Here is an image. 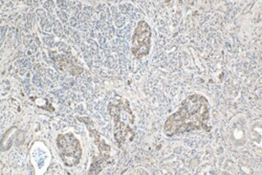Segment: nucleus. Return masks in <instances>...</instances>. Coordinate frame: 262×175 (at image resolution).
I'll return each mask as SVG.
<instances>
[{"label":"nucleus","instance_id":"nucleus-1","mask_svg":"<svg viewBox=\"0 0 262 175\" xmlns=\"http://www.w3.org/2000/svg\"><path fill=\"white\" fill-rule=\"evenodd\" d=\"M210 103L206 97L193 94L188 96L180 105L179 109L169 116L164 124L166 137H174L191 133L194 130L211 131Z\"/></svg>","mask_w":262,"mask_h":175},{"label":"nucleus","instance_id":"nucleus-2","mask_svg":"<svg viewBox=\"0 0 262 175\" xmlns=\"http://www.w3.org/2000/svg\"><path fill=\"white\" fill-rule=\"evenodd\" d=\"M108 113L114 120V136L119 148L129 140L134 141L136 133L134 129L135 114L130 108L127 99L118 98L108 104Z\"/></svg>","mask_w":262,"mask_h":175},{"label":"nucleus","instance_id":"nucleus-3","mask_svg":"<svg viewBox=\"0 0 262 175\" xmlns=\"http://www.w3.org/2000/svg\"><path fill=\"white\" fill-rule=\"evenodd\" d=\"M59 156L67 167H76L82 159V146L80 141L72 133L62 134L56 140Z\"/></svg>","mask_w":262,"mask_h":175},{"label":"nucleus","instance_id":"nucleus-4","mask_svg":"<svg viewBox=\"0 0 262 175\" xmlns=\"http://www.w3.org/2000/svg\"><path fill=\"white\" fill-rule=\"evenodd\" d=\"M151 28L142 20L138 24L134 36H133V45H131V53L137 59H142L149 55L151 50Z\"/></svg>","mask_w":262,"mask_h":175},{"label":"nucleus","instance_id":"nucleus-5","mask_svg":"<svg viewBox=\"0 0 262 175\" xmlns=\"http://www.w3.org/2000/svg\"><path fill=\"white\" fill-rule=\"evenodd\" d=\"M90 133L94 138L95 144L98 146L99 149V156L94 158V161L91 165V168L89 170V174H98L101 172V170L104 168L105 164L111 160V150L112 147L109 146L103 136L99 133L98 130L90 127Z\"/></svg>","mask_w":262,"mask_h":175},{"label":"nucleus","instance_id":"nucleus-6","mask_svg":"<svg viewBox=\"0 0 262 175\" xmlns=\"http://www.w3.org/2000/svg\"><path fill=\"white\" fill-rule=\"evenodd\" d=\"M50 55L57 65V68L63 73L70 74L72 76H78L84 72V69L79 65L78 60L72 55H60L56 52H50Z\"/></svg>","mask_w":262,"mask_h":175},{"label":"nucleus","instance_id":"nucleus-7","mask_svg":"<svg viewBox=\"0 0 262 175\" xmlns=\"http://www.w3.org/2000/svg\"><path fill=\"white\" fill-rule=\"evenodd\" d=\"M247 128L244 122H237L231 128V140L236 146H242L246 143Z\"/></svg>","mask_w":262,"mask_h":175}]
</instances>
